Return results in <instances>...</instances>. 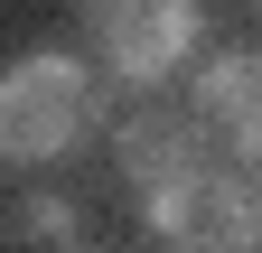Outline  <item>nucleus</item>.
Returning a JSON list of instances; mask_svg holds the SVG:
<instances>
[{
	"instance_id": "f257e3e1",
	"label": "nucleus",
	"mask_w": 262,
	"mask_h": 253,
	"mask_svg": "<svg viewBox=\"0 0 262 253\" xmlns=\"http://www.w3.org/2000/svg\"><path fill=\"white\" fill-rule=\"evenodd\" d=\"M103 122V85H94L84 56L66 47H28L0 66V160L10 169H56L75 160Z\"/></svg>"
},
{
	"instance_id": "f03ea898",
	"label": "nucleus",
	"mask_w": 262,
	"mask_h": 253,
	"mask_svg": "<svg viewBox=\"0 0 262 253\" xmlns=\"http://www.w3.org/2000/svg\"><path fill=\"white\" fill-rule=\"evenodd\" d=\"M141 216H150V235L169 253H253L262 244V206H253L234 160H206V169H187L169 187H150Z\"/></svg>"
},
{
	"instance_id": "7ed1b4c3",
	"label": "nucleus",
	"mask_w": 262,
	"mask_h": 253,
	"mask_svg": "<svg viewBox=\"0 0 262 253\" xmlns=\"http://www.w3.org/2000/svg\"><path fill=\"white\" fill-rule=\"evenodd\" d=\"M75 10H84L94 56L122 85H169L206 38V0H75Z\"/></svg>"
},
{
	"instance_id": "20e7f679",
	"label": "nucleus",
	"mask_w": 262,
	"mask_h": 253,
	"mask_svg": "<svg viewBox=\"0 0 262 253\" xmlns=\"http://www.w3.org/2000/svg\"><path fill=\"white\" fill-rule=\"evenodd\" d=\"M187 113L206 122L215 160H234V169H253V150H262V66H253L244 47H225V56H206V66H196V85H187Z\"/></svg>"
},
{
	"instance_id": "39448f33",
	"label": "nucleus",
	"mask_w": 262,
	"mask_h": 253,
	"mask_svg": "<svg viewBox=\"0 0 262 253\" xmlns=\"http://www.w3.org/2000/svg\"><path fill=\"white\" fill-rule=\"evenodd\" d=\"M113 150H122V178H131V197H150V187H169V178H187V169H206V160H215L206 122H196L187 103H150V113H131Z\"/></svg>"
},
{
	"instance_id": "423d86ee",
	"label": "nucleus",
	"mask_w": 262,
	"mask_h": 253,
	"mask_svg": "<svg viewBox=\"0 0 262 253\" xmlns=\"http://www.w3.org/2000/svg\"><path fill=\"white\" fill-rule=\"evenodd\" d=\"M10 235H19V244H47V253H75V244H84V216L66 206V197H47V187H38V197L10 206Z\"/></svg>"
},
{
	"instance_id": "0eeeda50",
	"label": "nucleus",
	"mask_w": 262,
	"mask_h": 253,
	"mask_svg": "<svg viewBox=\"0 0 262 253\" xmlns=\"http://www.w3.org/2000/svg\"><path fill=\"white\" fill-rule=\"evenodd\" d=\"M75 253H94V244H75Z\"/></svg>"
}]
</instances>
